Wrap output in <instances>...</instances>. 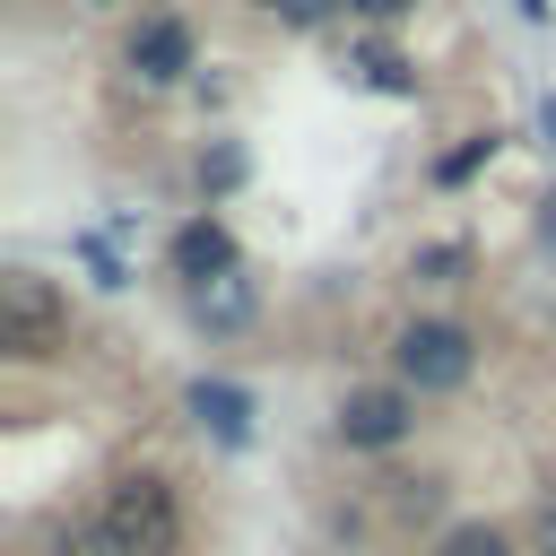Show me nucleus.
Segmentation results:
<instances>
[{
	"label": "nucleus",
	"mask_w": 556,
	"mask_h": 556,
	"mask_svg": "<svg viewBox=\"0 0 556 556\" xmlns=\"http://www.w3.org/2000/svg\"><path fill=\"white\" fill-rule=\"evenodd\" d=\"M96 513H104V530H113L122 556H174L182 547V504H174V486L156 469H122Z\"/></svg>",
	"instance_id": "obj_1"
},
{
	"label": "nucleus",
	"mask_w": 556,
	"mask_h": 556,
	"mask_svg": "<svg viewBox=\"0 0 556 556\" xmlns=\"http://www.w3.org/2000/svg\"><path fill=\"white\" fill-rule=\"evenodd\" d=\"M0 348L17 365H43V356L70 348V304H61L52 278H35V269H9L0 278Z\"/></svg>",
	"instance_id": "obj_2"
},
{
	"label": "nucleus",
	"mask_w": 556,
	"mask_h": 556,
	"mask_svg": "<svg viewBox=\"0 0 556 556\" xmlns=\"http://www.w3.org/2000/svg\"><path fill=\"white\" fill-rule=\"evenodd\" d=\"M400 374H408L417 391L469 382V330H460V321H408V330H400Z\"/></svg>",
	"instance_id": "obj_3"
},
{
	"label": "nucleus",
	"mask_w": 556,
	"mask_h": 556,
	"mask_svg": "<svg viewBox=\"0 0 556 556\" xmlns=\"http://www.w3.org/2000/svg\"><path fill=\"white\" fill-rule=\"evenodd\" d=\"M339 434L365 443V452H382V443L408 434V400H400V391H348V400H339Z\"/></svg>",
	"instance_id": "obj_4"
},
{
	"label": "nucleus",
	"mask_w": 556,
	"mask_h": 556,
	"mask_svg": "<svg viewBox=\"0 0 556 556\" xmlns=\"http://www.w3.org/2000/svg\"><path fill=\"white\" fill-rule=\"evenodd\" d=\"M182 61H191V35H182L174 17H148V26L130 35V70H139V78L165 87V78H182Z\"/></svg>",
	"instance_id": "obj_5"
},
{
	"label": "nucleus",
	"mask_w": 556,
	"mask_h": 556,
	"mask_svg": "<svg viewBox=\"0 0 556 556\" xmlns=\"http://www.w3.org/2000/svg\"><path fill=\"white\" fill-rule=\"evenodd\" d=\"M174 269H182L191 287L226 278V269H235V243H226V226H208V217H200V226H182V235H174Z\"/></svg>",
	"instance_id": "obj_6"
},
{
	"label": "nucleus",
	"mask_w": 556,
	"mask_h": 556,
	"mask_svg": "<svg viewBox=\"0 0 556 556\" xmlns=\"http://www.w3.org/2000/svg\"><path fill=\"white\" fill-rule=\"evenodd\" d=\"M191 417H200V426H217L226 443H243V417H252V400H243L235 382H191Z\"/></svg>",
	"instance_id": "obj_7"
},
{
	"label": "nucleus",
	"mask_w": 556,
	"mask_h": 556,
	"mask_svg": "<svg viewBox=\"0 0 556 556\" xmlns=\"http://www.w3.org/2000/svg\"><path fill=\"white\" fill-rule=\"evenodd\" d=\"M191 304H200V321H217V330H235L243 313H252V287L226 269V278H208V287H191Z\"/></svg>",
	"instance_id": "obj_8"
},
{
	"label": "nucleus",
	"mask_w": 556,
	"mask_h": 556,
	"mask_svg": "<svg viewBox=\"0 0 556 556\" xmlns=\"http://www.w3.org/2000/svg\"><path fill=\"white\" fill-rule=\"evenodd\" d=\"M52 556H122V547H113L104 513H87V521H61V530H52Z\"/></svg>",
	"instance_id": "obj_9"
},
{
	"label": "nucleus",
	"mask_w": 556,
	"mask_h": 556,
	"mask_svg": "<svg viewBox=\"0 0 556 556\" xmlns=\"http://www.w3.org/2000/svg\"><path fill=\"white\" fill-rule=\"evenodd\" d=\"M443 556H513V539H504L495 521H469V530H452V539H443Z\"/></svg>",
	"instance_id": "obj_10"
},
{
	"label": "nucleus",
	"mask_w": 556,
	"mask_h": 556,
	"mask_svg": "<svg viewBox=\"0 0 556 556\" xmlns=\"http://www.w3.org/2000/svg\"><path fill=\"white\" fill-rule=\"evenodd\" d=\"M530 539H539V556H556V495L539 504V521H530Z\"/></svg>",
	"instance_id": "obj_11"
},
{
	"label": "nucleus",
	"mask_w": 556,
	"mask_h": 556,
	"mask_svg": "<svg viewBox=\"0 0 556 556\" xmlns=\"http://www.w3.org/2000/svg\"><path fill=\"white\" fill-rule=\"evenodd\" d=\"M278 9H287V17H295V26H313V17H330V9H339V0H278Z\"/></svg>",
	"instance_id": "obj_12"
},
{
	"label": "nucleus",
	"mask_w": 556,
	"mask_h": 556,
	"mask_svg": "<svg viewBox=\"0 0 556 556\" xmlns=\"http://www.w3.org/2000/svg\"><path fill=\"white\" fill-rule=\"evenodd\" d=\"M348 9H374V17H400V9H417V0H348Z\"/></svg>",
	"instance_id": "obj_13"
},
{
	"label": "nucleus",
	"mask_w": 556,
	"mask_h": 556,
	"mask_svg": "<svg viewBox=\"0 0 556 556\" xmlns=\"http://www.w3.org/2000/svg\"><path fill=\"white\" fill-rule=\"evenodd\" d=\"M521 9H547V0H521Z\"/></svg>",
	"instance_id": "obj_14"
},
{
	"label": "nucleus",
	"mask_w": 556,
	"mask_h": 556,
	"mask_svg": "<svg viewBox=\"0 0 556 556\" xmlns=\"http://www.w3.org/2000/svg\"><path fill=\"white\" fill-rule=\"evenodd\" d=\"M547 495H556V486H547Z\"/></svg>",
	"instance_id": "obj_15"
}]
</instances>
